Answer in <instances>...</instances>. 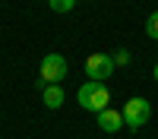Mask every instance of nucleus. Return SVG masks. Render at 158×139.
Returning a JSON list of instances; mask_svg holds the SVG:
<instances>
[{
  "label": "nucleus",
  "mask_w": 158,
  "mask_h": 139,
  "mask_svg": "<svg viewBox=\"0 0 158 139\" xmlns=\"http://www.w3.org/2000/svg\"><path fill=\"white\" fill-rule=\"evenodd\" d=\"M48 3H51L54 13H70V10L76 6V0H48Z\"/></svg>",
  "instance_id": "nucleus-8"
},
{
  "label": "nucleus",
  "mask_w": 158,
  "mask_h": 139,
  "mask_svg": "<svg viewBox=\"0 0 158 139\" xmlns=\"http://www.w3.org/2000/svg\"><path fill=\"white\" fill-rule=\"evenodd\" d=\"M98 126H101L104 133H117L120 126H127L123 123V111H111V108L98 111Z\"/></svg>",
  "instance_id": "nucleus-5"
},
{
  "label": "nucleus",
  "mask_w": 158,
  "mask_h": 139,
  "mask_svg": "<svg viewBox=\"0 0 158 139\" xmlns=\"http://www.w3.org/2000/svg\"><path fill=\"white\" fill-rule=\"evenodd\" d=\"M114 67H117L114 57L111 54H101V51H95V54L85 57V73H89V79H95V82H104L114 73Z\"/></svg>",
  "instance_id": "nucleus-3"
},
{
  "label": "nucleus",
  "mask_w": 158,
  "mask_h": 139,
  "mask_svg": "<svg viewBox=\"0 0 158 139\" xmlns=\"http://www.w3.org/2000/svg\"><path fill=\"white\" fill-rule=\"evenodd\" d=\"M146 35H149V38H155V41H158V10H155L152 16L146 19Z\"/></svg>",
  "instance_id": "nucleus-7"
},
{
  "label": "nucleus",
  "mask_w": 158,
  "mask_h": 139,
  "mask_svg": "<svg viewBox=\"0 0 158 139\" xmlns=\"http://www.w3.org/2000/svg\"><path fill=\"white\" fill-rule=\"evenodd\" d=\"M152 117V104L146 98H130L123 104V123L130 126V130H139V126H146Z\"/></svg>",
  "instance_id": "nucleus-2"
},
{
  "label": "nucleus",
  "mask_w": 158,
  "mask_h": 139,
  "mask_svg": "<svg viewBox=\"0 0 158 139\" xmlns=\"http://www.w3.org/2000/svg\"><path fill=\"white\" fill-rule=\"evenodd\" d=\"M152 76H155V82H158V63H155V70H152Z\"/></svg>",
  "instance_id": "nucleus-10"
},
{
  "label": "nucleus",
  "mask_w": 158,
  "mask_h": 139,
  "mask_svg": "<svg viewBox=\"0 0 158 139\" xmlns=\"http://www.w3.org/2000/svg\"><path fill=\"white\" fill-rule=\"evenodd\" d=\"M76 101H79V108L82 111H104L108 108V101H111V92H108V85L104 82H95V79H89L79 85V92H76Z\"/></svg>",
  "instance_id": "nucleus-1"
},
{
  "label": "nucleus",
  "mask_w": 158,
  "mask_h": 139,
  "mask_svg": "<svg viewBox=\"0 0 158 139\" xmlns=\"http://www.w3.org/2000/svg\"><path fill=\"white\" fill-rule=\"evenodd\" d=\"M67 73L70 70H67V57L63 54H44V60H41V79L44 82H60Z\"/></svg>",
  "instance_id": "nucleus-4"
},
{
  "label": "nucleus",
  "mask_w": 158,
  "mask_h": 139,
  "mask_svg": "<svg viewBox=\"0 0 158 139\" xmlns=\"http://www.w3.org/2000/svg\"><path fill=\"white\" fill-rule=\"evenodd\" d=\"M114 63H120V67H123V63H130V51H117V54H114Z\"/></svg>",
  "instance_id": "nucleus-9"
},
{
  "label": "nucleus",
  "mask_w": 158,
  "mask_h": 139,
  "mask_svg": "<svg viewBox=\"0 0 158 139\" xmlns=\"http://www.w3.org/2000/svg\"><path fill=\"white\" fill-rule=\"evenodd\" d=\"M44 104H48L51 111H57V108L63 104V88H60V82H48V85H44Z\"/></svg>",
  "instance_id": "nucleus-6"
}]
</instances>
